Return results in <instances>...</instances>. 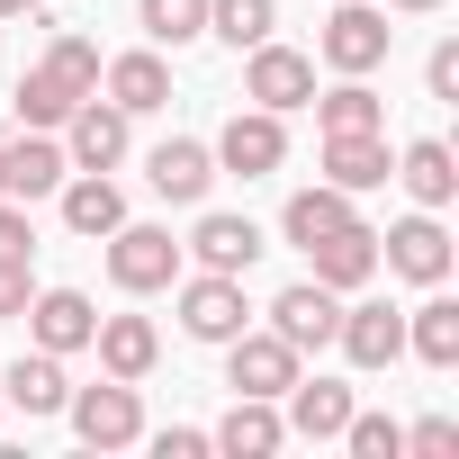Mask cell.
<instances>
[{
  "label": "cell",
  "mask_w": 459,
  "mask_h": 459,
  "mask_svg": "<svg viewBox=\"0 0 459 459\" xmlns=\"http://www.w3.org/2000/svg\"><path fill=\"white\" fill-rule=\"evenodd\" d=\"M100 91H108L126 117H153V108H171V64H162V46H135V55L100 64Z\"/></svg>",
  "instance_id": "obj_19"
},
{
  "label": "cell",
  "mask_w": 459,
  "mask_h": 459,
  "mask_svg": "<svg viewBox=\"0 0 459 459\" xmlns=\"http://www.w3.org/2000/svg\"><path fill=\"white\" fill-rule=\"evenodd\" d=\"M325 180L333 189H387L396 180V153H387V135H325Z\"/></svg>",
  "instance_id": "obj_24"
},
{
  "label": "cell",
  "mask_w": 459,
  "mask_h": 459,
  "mask_svg": "<svg viewBox=\"0 0 459 459\" xmlns=\"http://www.w3.org/2000/svg\"><path fill=\"white\" fill-rule=\"evenodd\" d=\"M108 280L126 289V298H162L171 280H180V244H171V225H117L108 235Z\"/></svg>",
  "instance_id": "obj_4"
},
{
  "label": "cell",
  "mask_w": 459,
  "mask_h": 459,
  "mask_svg": "<svg viewBox=\"0 0 459 459\" xmlns=\"http://www.w3.org/2000/svg\"><path fill=\"white\" fill-rule=\"evenodd\" d=\"M396 180H405L414 207H450V198H459V153H450L441 135H414V144L396 153Z\"/></svg>",
  "instance_id": "obj_25"
},
{
  "label": "cell",
  "mask_w": 459,
  "mask_h": 459,
  "mask_svg": "<svg viewBox=\"0 0 459 459\" xmlns=\"http://www.w3.org/2000/svg\"><path fill=\"white\" fill-rule=\"evenodd\" d=\"M126 144H135V117H126L117 100H100V91L64 117V162H73V171H117Z\"/></svg>",
  "instance_id": "obj_9"
},
{
  "label": "cell",
  "mask_w": 459,
  "mask_h": 459,
  "mask_svg": "<svg viewBox=\"0 0 459 459\" xmlns=\"http://www.w3.org/2000/svg\"><path fill=\"white\" fill-rule=\"evenodd\" d=\"M423 91H432V100H459V37H441V46L423 55Z\"/></svg>",
  "instance_id": "obj_35"
},
{
  "label": "cell",
  "mask_w": 459,
  "mask_h": 459,
  "mask_svg": "<svg viewBox=\"0 0 459 459\" xmlns=\"http://www.w3.org/2000/svg\"><path fill=\"white\" fill-rule=\"evenodd\" d=\"M342 441H351V459H405V423H396V414H360V405H351Z\"/></svg>",
  "instance_id": "obj_32"
},
{
  "label": "cell",
  "mask_w": 459,
  "mask_h": 459,
  "mask_svg": "<svg viewBox=\"0 0 459 459\" xmlns=\"http://www.w3.org/2000/svg\"><path fill=\"white\" fill-rule=\"evenodd\" d=\"M46 10V0H0V19H37Z\"/></svg>",
  "instance_id": "obj_38"
},
{
  "label": "cell",
  "mask_w": 459,
  "mask_h": 459,
  "mask_svg": "<svg viewBox=\"0 0 459 459\" xmlns=\"http://www.w3.org/2000/svg\"><path fill=\"white\" fill-rule=\"evenodd\" d=\"M333 225H351V189H333V180H316V189H298L289 207H280V235L307 253L316 235H333Z\"/></svg>",
  "instance_id": "obj_27"
},
{
  "label": "cell",
  "mask_w": 459,
  "mask_h": 459,
  "mask_svg": "<svg viewBox=\"0 0 459 459\" xmlns=\"http://www.w3.org/2000/svg\"><path fill=\"white\" fill-rule=\"evenodd\" d=\"M91 333H100V307H91L82 289H37V298H28V342H37V351L73 360V351H91Z\"/></svg>",
  "instance_id": "obj_11"
},
{
  "label": "cell",
  "mask_w": 459,
  "mask_h": 459,
  "mask_svg": "<svg viewBox=\"0 0 459 459\" xmlns=\"http://www.w3.org/2000/svg\"><path fill=\"white\" fill-rule=\"evenodd\" d=\"M405 450H414V459H450V450H459V423H450V414H423V423H405Z\"/></svg>",
  "instance_id": "obj_34"
},
{
  "label": "cell",
  "mask_w": 459,
  "mask_h": 459,
  "mask_svg": "<svg viewBox=\"0 0 459 459\" xmlns=\"http://www.w3.org/2000/svg\"><path fill=\"white\" fill-rule=\"evenodd\" d=\"M144 180H153V198L198 207V198H207V180H216V153H207L198 135H162V144L144 153Z\"/></svg>",
  "instance_id": "obj_17"
},
{
  "label": "cell",
  "mask_w": 459,
  "mask_h": 459,
  "mask_svg": "<svg viewBox=\"0 0 459 459\" xmlns=\"http://www.w3.org/2000/svg\"><path fill=\"white\" fill-rule=\"evenodd\" d=\"M0 262H37V216H28V198H0Z\"/></svg>",
  "instance_id": "obj_33"
},
{
  "label": "cell",
  "mask_w": 459,
  "mask_h": 459,
  "mask_svg": "<svg viewBox=\"0 0 459 459\" xmlns=\"http://www.w3.org/2000/svg\"><path fill=\"white\" fill-rule=\"evenodd\" d=\"M333 342H342L351 369H396V360H405V316H396L387 298H360V307H342Z\"/></svg>",
  "instance_id": "obj_12"
},
{
  "label": "cell",
  "mask_w": 459,
  "mask_h": 459,
  "mask_svg": "<svg viewBox=\"0 0 459 459\" xmlns=\"http://www.w3.org/2000/svg\"><path fill=\"white\" fill-rule=\"evenodd\" d=\"M64 414H73L82 450H135V441H144V396H135L126 378H100V387H73V396H64Z\"/></svg>",
  "instance_id": "obj_2"
},
{
  "label": "cell",
  "mask_w": 459,
  "mask_h": 459,
  "mask_svg": "<svg viewBox=\"0 0 459 459\" xmlns=\"http://www.w3.org/2000/svg\"><path fill=\"white\" fill-rule=\"evenodd\" d=\"M207 153H216V171H235V180H271L289 162V117L280 108H235Z\"/></svg>",
  "instance_id": "obj_6"
},
{
  "label": "cell",
  "mask_w": 459,
  "mask_h": 459,
  "mask_svg": "<svg viewBox=\"0 0 459 459\" xmlns=\"http://www.w3.org/2000/svg\"><path fill=\"white\" fill-rule=\"evenodd\" d=\"M244 100L253 108H307L316 100V55H298V46H280V37H262L253 55H244Z\"/></svg>",
  "instance_id": "obj_8"
},
{
  "label": "cell",
  "mask_w": 459,
  "mask_h": 459,
  "mask_svg": "<svg viewBox=\"0 0 459 459\" xmlns=\"http://www.w3.org/2000/svg\"><path fill=\"white\" fill-rule=\"evenodd\" d=\"M55 198H64V225H73L82 244H108L117 225H126V189H117L108 171H64Z\"/></svg>",
  "instance_id": "obj_18"
},
{
  "label": "cell",
  "mask_w": 459,
  "mask_h": 459,
  "mask_svg": "<svg viewBox=\"0 0 459 459\" xmlns=\"http://www.w3.org/2000/svg\"><path fill=\"white\" fill-rule=\"evenodd\" d=\"M387 46H396V28H387L378 0H333V19H325V37H316V64H333V73H378Z\"/></svg>",
  "instance_id": "obj_5"
},
{
  "label": "cell",
  "mask_w": 459,
  "mask_h": 459,
  "mask_svg": "<svg viewBox=\"0 0 459 459\" xmlns=\"http://www.w3.org/2000/svg\"><path fill=\"white\" fill-rule=\"evenodd\" d=\"M64 396H73V378H64L55 351H19L10 369H0V405H19L28 423H37V414H64Z\"/></svg>",
  "instance_id": "obj_22"
},
{
  "label": "cell",
  "mask_w": 459,
  "mask_h": 459,
  "mask_svg": "<svg viewBox=\"0 0 459 459\" xmlns=\"http://www.w3.org/2000/svg\"><path fill=\"white\" fill-rule=\"evenodd\" d=\"M307 262H316V280L333 289V298H351V289H369L378 280V225H333V235H316L307 244Z\"/></svg>",
  "instance_id": "obj_15"
},
{
  "label": "cell",
  "mask_w": 459,
  "mask_h": 459,
  "mask_svg": "<svg viewBox=\"0 0 459 459\" xmlns=\"http://www.w3.org/2000/svg\"><path fill=\"white\" fill-rule=\"evenodd\" d=\"M280 441H289L280 396H235V405H225V423L207 432V450H225V459H271Z\"/></svg>",
  "instance_id": "obj_21"
},
{
  "label": "cell",
  "mask_w": 459,
  "mask_h": 459,
  "mask_svg": "<svg viewBox=\"0 0 459 459\" xmlns=\"http://www.w3.org/2000/svg\"><path fill=\"white\" fill-rule=\"evenodd\" d=\"M28 298H37L28 262H0V316H28Z\"/></svg>",
  "instance_id": "obj_37"
},
{
  "label": "cell",
  "mask_w": 459,
  "mask_h": 459,
  "mask_svg": "<svg viewBox=\"0 0 459 459\" xmlns=\"http://www.w3.org/2000/svg\"><path fill=\"white\" fill-rule=\"evenodd\" d=\"M91 351H100V369H108V378L144 387V378H153V360H162V333H153V316H100Z\"/></svg>",
  "instance_id": "obj_20"
},
{
  "label": "cell",
  "mask_w": 459,
  "mask_h": 459,
  "mask_svg": "<svg viewBox=\"0 0 459 459\" xmlns=\"http://www.w3.org/2000/svg\"><path fill=\"white\" fill-rule=\"evenodd\" d=\"M405 351L423 360V369H459V298H423L414 316H405Z\"/></svg>",
  "instance_id": "obj_26"
},
{
  "label": "cell",
  "mask_w": 459,
  "mask_h": 459,
  "mask_svg": "<svg viewBox=\"0 0 459 459\" xmlns=\"http://www.w3.org/2000/svg\"><path fill=\"white\" fill-rule=\"evenodd\" d=\"M10 108H19V126H46V135H55V126L82 108V91H64L46 64H28V73H19V91H10Z\"/></svg>",
  "instance_id": "obj_29"
},
{
  "label": "cell",
  "mask_w": 459,
  "mask_h": 459,
  "mask_svg": "<svg viewBox=\"0 0 459 459\" xmlns=\"http://www.w3.org/2000/svg\"><path fill=\"white\" fill-rule=\"evenodd\" d=\"M387 10H405V19H432V10H441V0H387Z\"/></svg>",
  "instance_id": "obj_39"
},
{
  "label": "cell",
  "mask_w": 459,
  "mask_h": 459,
  "mask_svg": "<svg viewBox=\"0 0 459 459\" xmlns=\"http://www.w3.org/2000/svg\"><path fill=\"white\" fill-rule=\"evenodd\" d=\"M153 459H207V432L198 423H162L153 432Z\"/></svg>",
  "instance_id": "obj_36"
},
{
  "label": "cell",
  "mask_w": 459,
  "mask_h": 459,
  "mask_svg": "<svg viewBox=\"0 0 459 459\" xmlns=\"http://www.w3.org/2000/svg\"><path fill=\"white\" fill-rule=\"evenodd\" d=\"M180 262H198V271H225V280H244V271L262 262V225H253V216H225V207H207V216L189 225Z\"/></svg>",
  "instance_id": "obj_10"
},
{
  "label": "cell",
  "mask_w": 459,
  "mask_h": 459,
  "mask_svg": "<svg viewBox=\"0 0 459 459\" xmlns=\"http://www.w3.org/2000/svg\"><path fill=\"white\" fill-rule=\"evenodd\" d=\"M450 225H441V207H414V216H396L387 235H378V271H396V280H414V289H441L450 280Z\"/></svg>",
  "instance_id": "obj_1"
},
{
  "label": "cell",
  "mask_w": 459,
  "mask_h": 459,
  "mask_svg": "<svg viewBox=\"0 0 459 459\" xmlns=\"http://www.w3.org/2000/svg\"><path fill=\"white\" fill-rule=\"evenodd\" d=\"M171 307H180V333H189V342H235V333L253 325L244 280H225V271H189V280H171Z\"/></svg>",
  "instance_id": "obj_3"
},
{
  "label": "cell",
  "mask_w": 459,
  "mask_h": 459,
  "mask_svg": "<svg viewBox=\"0 0 459 459\" xmlns=\"http://www.w3.org/2000/svg\"><path fill=\"white\" fill-rule=\"evenodd\" d=\"M216 351H225V387H235V396H289V378L307 369V351H289L271 325L262 333L244 325L235 342H216Z\"/></svg>",
  "instance_id": "obj_7"
},
{
  "label": "cell",
  "mask_w": 459,
  "mask_h": 459,
  "mask_svg": "<svg viewBox=\"0 0 459 459\" xmlns=\"http://www.w3.org/2000/svg\"><path fill=\"white\" fill-rule=\"evenodd\" d=\"M333 325H342V298H333L325 280H298V289H280V298H271V333H280L289 351H325V342H333Z\"/></svg>",
  "instance_id": "obj_16"
},
{
  "label": "cell",
  "mask_w": 459,
  "mask_h": 459,
  "mask_svg": "<svg viewBox=\"0 0 459 459\" xmlns=\"http://www.w3.org/2000/svg\"><path fill=\"white\" fill-rule=\"evenodd\" d=\"M207 37L253 55L262 37H280V0H207Z\"/></svg>",
  "instance_id": "obj_28"
},
{
  "label": "cell",
  "mask_w": 459,
  "mask_h": 459,
  "mask_svg": "<svg viewBox=\"0 0 459 459\" xmlns=\"http://www.w3.org/2000/svg\"><path fill=\"white\" fill-rule=\"evenodd\" d=\"M64 144L46 135V126H28V135H0V198H55L64 189Z\"/></svg>",
  "instance_id": "obj_14"
},
{
  "label": "cell",
  "mask_w": 459,
  "mask_h": 459,
  "mask_svg": "<svg viewBox=\"0 0 459 459\" xmlns=\"http://www.w3.org/2000/svg\"><path fill=\"white\" fill-rule=\"evenodd\" d=\"M46 73H55V82H64V91H82V100H91V91H100V46H91V37H73V28H64V37H55V46H46Z\"/></svg>",
  "instance_id": "obj_31"
},
{
  "label": "cell",
  "mask_w": 459,
  "mask_h": 459,
  "mask_svg": "<svg viewBox=\"0 0 459 459\" xmlns=\"http://www.w3.org/2000/svg\"><path fill=\"white\" fill-rule=\"evenodd\" d=\"M316 135H387V100L369 91V73H342L333 91H316Z\"/></svg>",
  "instance_id": "obj_23"
},
{
  "label": "cell",
  "mask_w": 459,
  "mask_h": 459,
  "mask_svg": "<svg viewBox=\"0 0 459 459\" xmlns=\"http://www.w3.org/2000/svg\"><path fill=\"white\" fill-rule=\"evenodd\" d=\"M351 387L342 378H289V396H280V423H289V441H342V423H351Z\"/></svg>",
  "instance_id": "obj_13"
},
{
  "label": "cell",
  "mask_w": 459,
  "mask_h": 459,
  "mask_svg": "<svg viewBox=\"0 0 459 459\" xmlns=\"http://www.w3.org/2000/svg\"><path fill=\"white\" fill-rule=\"evenodd\" d=\"M135 28H144L153 46H171V55H180V46H198V37H207V0H135Z\"/></svg>",
  "instance_id": "obj_30"
}]
</instances>
